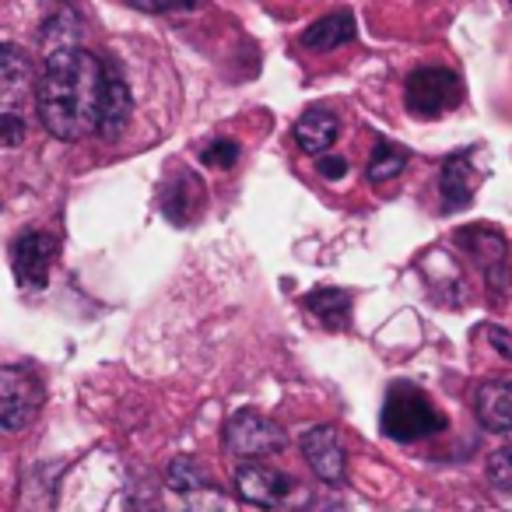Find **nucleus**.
<instances>
[{
    "instance_id": "obj_1",
    "label": "nucleus",
    "mask_w": 512,
    "mask_h": 512,
    "mask_svg": "<svg viewBox=\"0 0 512 512\" xmlns=\"http://www.w3.org/2000/svg\"><path fill=\"white\" fill-rule=\"evenodd\" d=\"M109 67L88 50L50 53L39 78V120L57 141H81L99 134Z\"/></svg>"
},
{
    "instance_id": "obj_2",
    "label": "nucleus",
    "mask_w": 512,
    "mask_h": 512,
    "mask_svg": "<svg viewBox=\"0 0 512 512\" xmlns=\"http://www.w3.org/2000/svg\"><path fill=\"white\" fill-rule=\"evenodd\" d=\"M379 425H383V435L393 442H418L428 439V435L442 432L446 428V418H442L439 407L428 400L425 390L411 383H397L386 393L383 414H379Z\"/></svg>"
},
{
    "instance_id": "obj_3",
    "label": "nucleus",
    "mask_w": 512,
    "mask_h": 512,
    "mask_svg": "<svg viewBox=\"0 0 512 512\" xmlns=\"http://www.w3.org/2000/svg\"><path fill=\"white\" fill-rule=\"evenodd\" d=\"M221 442H225L228 456H235V460H264V456H274L285 449V432L267 414L242 407L225 421Z\"/></svg>"
},
{
    "instance_id": "obj_4",
    "label": "nucleus",
    "mask_w": 512,
    "mask_h": 512,
    "mask_svg": "<svg viewBox=\"0 0 512 512\" xmlns=\"http://www.w3.org/2000/svg\"><path fill=\"white\" fill-rule=\"evenodd\" d=\"M463 99V85L449 67H421L407 78L404 102L407 113L421 116V120H432L449 109H456Z\"/></svg>"
},
{
    "instance_id": "obj_5",
    "label": "nucleus",
    "mask_w": 512,
    "mask_h": 512,
    "mask_svg": "<svg viewBox=\"0 0 512 512\" xmlns=\"http://www.w3.org/2000/svg\"><path fill=\"white\" fill-rule=\"evenodd\" d=\"M43 411V386L32 372L8 365L0 372V425L8 432H22Z\"/></svg>"
},
{
    "instance_id": "obj_6",
    "label": "nucleus",
    "mask_w": 512,
    "mask_h": 512,
    "mask_svg": "<svg viewBox=\"0 0 512 512\" xmlns=\"http://www.w3.org/2000/svg\"><path fill=\"white\" fill-rule=\"evenodd\" d=\"M57 239L50 232H22L11 242V267L25 292H43L50 285L53 260H57Z\"/></svg>"
},
{
    "instance_id": "obj_7",
    "label": "nucleus",
    "mask_w": 512,
    "mask_h": 512,
    "mask_svg": "<svg viewBox=\"0 0 512 512\" xmlns=\"http://www.w3.org/2000/svg\"><path fill=\"white\" fill-rule=\"evenodd\" d=\"M481 158H484V151H477V148H463L446 158L442 176H439V193H442V207H446V211H463V207L474 200L477 186H481V179H484V169L477 165Z\"/></svg>"
},
{
    "instance_id": "obj_8",
    "label": "nucleus",
    "mask_w": 512,
    "mask_h": 512,
    "mask_svg": "<svg viewBox=\"0 0 512 512\" xmlns=\"http://www.w3.org/2000/svg\"><path fill=\"white\" fill-rule=\"evenodd\" d=\"M302 453H306L309 467L316 470V477H323L327 484H341L348 474V449L334 425H316L302 435Z\"/></svg>"
},
{
    "instance_id": "obj_9",
    "label": "nucleus",
    "mask_w": 512,
    "mask_h": 512,
    "mask_svg": "<svg viewBox=\"0 0 512 512\" xmlns=\"http://www.w3.org/2000/svg\"><path fill=\"white\" fill-rule=\"evenodd\" d=\"M235 491H239L242 502L260 505V509H274V505H281L288 498L292 481H288L281 470L267 467V463L249 460L246 467L235 474Z\"/></svg>"
},
{
    "instance_id": "obj_10",
    "label": "nucleus",
    "mask_w": 512,
    "mask_h": 512,
    "mask_svg": "<svg viewBox=\"0 0 512 512\" xmlns=\"http://www.w3.org/2000/svg\"><path fill=\"white\" fill-rule=\"evenodd\" d=\"M32 92V60L22 46L4 43L0 46V99H4V113H18Z\"/></svg>"
},
{
    "instance_id": "obj_11",
    "label": "nucleus",
    "mask_w": 512,
    "mask_h": 512,
    "mask_svg": "<svg viewBox=\"0 0 512 512\" xmlns=\"http://www.w3.org/2000/svg\"><path fill=\"white\" fill-rule=\"evenodd\" d=\"M200 204H204V186H200V179L193 176V172L179 169L176 176H169L165 193H162L165 218L176 221V225H190L200 214Z\"/></svg>"
},
{
    "instance_id": "obj_12",
    "label": "nucleus",
    "mask_w": 512,
    "mask_h": 512,
    "mask_svg": "<svg viewBox=\"0 0 512 512\" xmlns=\"http://www.w3.org/2000/svg\"><path fill=\"white\" fill-rule=\"evenodd\" d=\"M474 411L488 432H512V383L491 379L477 390Z\"/></svg>"
},
{
    "instance_id": "obj_13",
    "label": "nucleus",
    "mask_w": 512,
    "mask_h": 512,
    "mask_svg": "<svg viewBox=\"0 0 512 512\" xmlns=\"http://www.w3.org/2000/svg\"><path fill=\"white\" fill-rule=\"evenodd\" d=\"M337 134H341V123L330 109L316 106L295 120V144H299L306 155H323L327 148H334Z\"/></svg>"
},
{
    "instance_id": "obj_14",
    "label": "nucleus",
    "mask_w": 512,
    "mask_h": 512,
    "mask_svg": "<svg viewBox=\"0 0 512 512\" xmlns=\"http://www.w3.org/2000/svg\"><path fill=\"white\" fill-rule=\"evenodd\" d=\"M355 39V18L348 11H337V15H327L320 22H313L306 32H302V46L309 53H330L337 46H348Z\"/></svg>"
},
{
    "instance_id": "obj_15",
    "label": "nucleus",
    "mask_w": 512,
    "mask_h": 512,
    "mask_svg": "<svg viewBox=\"0 0 512 512\" xmlns=\"http://www.w3.org/2000/svg\"><path fill=\"white\" fill-rule=\"evenodd\" d=\"M302 306L327 330H344L351 323V295L344 288H316L302 299Z\"/></svg>"
},
{
    "instance_id": "obj_16",
    "label": "nucleus",
    "mask_w": 512,
    "mask_h": 512,
    "mask_svg": "<svg viewBox=\"0 0 512 512\" xmlns=\"http://www.w3.org/2000/svg\"><path fill=\"white\" fill-rule=\"evenodd\" d=\"M460 242L477 256V260H481V267H484V274H488L491 285H498V278H502V271H505V253H509V246H505L502 235L488 232V228H463Z\"/></svg>"
},
{
    "instance_id": "obj_17",
    "label": "nucleus",
    "mask_w": 512,
    "mask_h": 512,
    "mask_svg": "<svg viewBox=\"0 0 512 512\" xmlns=\"http://www.w3.org/2000/svg\"><path fill=\"white\" fill-rule=\"evenodd\" d=\"M130 120V88L123 85L120 74L109 67V81H106V102H102V123H99V137L102 141H116L123 134Z\"/></svg>"
},
{
    "instance_id": "obj_18",
    "label": "nucleus",
    "mask_w": 512,
    "mask_h": 512,
    "mask_svg": "<svg viewBox=\"0 0 512 512\" xmlns=\"http://www.w3.org/2000/svg\"><path fill=\"white\" fill-rule=\"evenodd\" d=\"M404 169H407V151L397 148V144L379 141L376 151H372V162H369V169H365V176H369V183H386V179H397Z\"/></svg>"
},
{
    "instance_id": "obj_19",
    "label": "nucleus",
    "mask_w": 512,
    "mask_h": 512,
    "mask_svg": "<svg viewBox=\"0 0 512 512\" xmlns=\"http://www.w3.org/2000/svg\"><path fill=\"white\" fill-rule=\"evenodd\" d=\"M207 470L200 467L193 456H179V460H172V467H169V484L176 491H200V488H207Z\"/></svg>"
},
{
    "instance_id": "obj_20",
    "label": "nucleus",
    "mask_w": 512,
    "mask_h": 512,
    "mask_svg": "<svg viewBox=\"0 0 512 512\" xmlns=\"http://www.w3.org/2000/svg\"><path fill=\"white\" fill-rule=\"evenodd\" d=\"M127 4L144 15H193L204 0H127Z\"/></svg>"
},
{
    "instance_id": "obj_21",
    "label": "nucleus",
    "mask_w": 512,
    "mask_h": 512,
    "mask_svg": "<svg viewBox=\"0 0 512 512\" xmlns=\"http://www.w3.org/2000/svg\"><path fill=\"white\" fill-rule=\"evenodd\" d=\"M488 477L498 491L512 495V446H502L488 456Z\"/></svg>"
},
{
    "instance_id": "obj_22",
    "label": "nucleus",
    "mask_w": 512,
    "mask_h": 512,
    "mask_svg": "<svg viewBox=\"0 0 512 512\" xmlns=\"http://www.w3.org/2000/svg\"><path fill=\"white\" fill-rule=\"evenodd\" d=\"M235 158H239V144H235L232 137H225V141H211L204 151H200V162L211 165V169H232Z\"/></svg>"
},
{
    "instance_id": "obj_23",
    "label": "nucleus",
    "mask_w": 512,
    "mask_h": 512,
    "mask_svg": "<svg viewBox=\"0 0 512 512\" xmlns=\"http://www.w3.org/2000/svg\"><path fill=\"white\" fill-rule=\"evenodd\" d=\"M0 137H4V148H18V144L25 141L22 113H4V116H0Z\"/></svg>"
},
{
    "instance_id": "obj_24",
    "label": "nucleus",
    "mask_w": 512,
    "mask_h": 512,
    "mask_svg": "<svg viewBox=\"0 0 512 512\" xmlns=\"http://www.w3.org/2000/svg\"><path fill=\"white\" fill-rule=\"evenodd\" d=\"M484 337H488V341L495 344L498 355L509 358V362H512V334H505V330H498V327H484Z\"/></svg>"
},
{
    "instance_id": "obj_25",
    "label": "nucleus",
    "mask_w": 512,
    "mask_h": 512,
    "mask_svg": "<svg viewBox=\"0 0 512 512\" xmlns=\"http://www.w3.org/2000/svg\"><path fill=\"white\" fill-rule=\"evenodd\" d=\"M320 172H323L327 179H341L344 172H348V162H344V158L327 155V158H320Z\"/></svg>"
},
{
    "instance_id": "obj_26",
    "label": "nucleus",
    "mask_w": 512,
    "mask_h": 512,
    "mask_svg": "<svg viewBox=\"0 0 512 512\" xmlns=\"http://www.w3.org/2000/svg\"><path fill=\"white\" fill-rule=\"evenodd\" d=\"M509 4H512V0H509Z\"/></svg>"
}]
</instances>
